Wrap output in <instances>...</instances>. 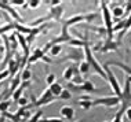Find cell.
Returning a JSON list of instances; mask_svg holds the SVG:
<instances>
[{"mask_svg": "<svg viewBox=\"0 0 131 122\" xmlns=\"http://www.w3.org/2000/svg\"><path fill=\"white\" fill-rule=\"evenodd\" d=\"M95 18H98V14H77V15H73L70 17V18H68L63 22V25L66 26H73V25H79L80 22H83V21H93Z\"/></svg>", "mask_w": 131, "mask_h": 122, "instance_id": "3", "label": "cell"}, {"mask_svg": "<svg viewBox=\"0 0 131 122\" xmlns=\"http://www.w3.org/2000/svg\"><path fill=\"white\" fill-rule=\"evenodd\" d=\"M104 66H116V67H120L123 71L126 73L127 77H131V66H128L127 63H124V62H119V60H108L105 62Z\"/></svg>", "mask_w": 131, "mask_h": 122, "instance_id": "11", "label": "cell"}, {"mask_svg": "<svg viewBox=\"0 0 131 122\" xmlns=\"http://www.w3.org/2000/svg\"><path fill=\"white\" fill-rule=\"evenodd\" d=\"M26 122H28V121H26Z\"/></svg>", "mask_w": 131, "mask_h": 122, "instance_id": "39", "label": "cell"}, {"mask_svg": "<svg viewBox=\"0 0 131 122\" xmlns=\"http://www.w3.org/2000/svg\"><path fill=\"white\" fill-rule=\"evenodd\" d=\"M40 3H41L40 0H30V2H28V6H29L30 8H37Z\"/></svg>", "mask_w": 131, "mask_h": 122, "instance_id": "30", "label": "cell"}, {"mask_svg": "<svg viewBox=\"0 0 131 122\" xmlns=\"http://www.w3.org/2000/svg\"><path fill=\"white\" fill-rule=\"evenodd\" d=\"M41 117H43V111H41V110H37L36 113H35V115H32L30 119L28 121V122H39Z\"/></svg>", "mask_w": 131, "mask_h": 122, "instance_id": "26", "label": "cell"}, {"mask_svg": "<svg viewBox=\"0 0 131 122\" xmlns=\"http://www.w3.org/2000/svg\"><path fill=\"white\" fill-rule=\"evenodd\" d=\"M10 106H11V102H8V100H3V102H0V113L2 114L7 113V110H8Z\"/></svg>", "mask_w": 131, "mask_h": 122, "instance_id": "25", "label": "cell"}, {"mask_svg": "<svg viewBox=\"0 0 131 122\" xmlns=\"http://www.w3.org/2000/svg\"><path fill=\"white\" fill-rule=\"evenodd\" d=\"M39 122H63L61 118H46V119H41V121H39Z\"/></svg>", "mask_w": 131, "mask_h": 122, "instance_id": "31", "label": "cell"}, {"mask_svg": "<svg viewBox=\"0 0 131 122\" xmlns=\"http://www.w3.org/2000/svg\"><path fill=\"white\" fill-rule=\"evenodd\" d=\"M48 89L51 90L52 96H54V97H57V99H58V96L61 95V92L63 90L62 85H61V84H59V82H57V81H55L54 84H52V85H50V86H48Z\"/></svg>", "mask_w": 131, "mask_h": 122, "instance_id": "16", "label": "cell"}, {"mask_svg": "<svg viewBox=\"0 0 131 122\" xmlns=\"http://www.w3.org/2000/svg\"><path fill=\"white\" fill-rule=\"evenodd\" d=\"M44 56V52L41 48H35V51L29 55V59H28V66L32 63H36L37 60H40L41 58Z\"/></svg>", "mask_w": 131, "mask_h": 122, "instance_id": "14", "label": "cell"}, {"mask_svg": "<svg viewBox=\"0 0 131 122\" xmlns=\"http://www.w3.org/2000/svg\"><path fill=\"white\" fill-rule=\"evenodd\" d=\"M102 69H104V71L106 73V75H108V81H109V84H111V88L115 90L116 96L120 97V96H122V88H120L117 80H116V75L113 74L112 70L108 67V66H102Z\"/></svg>", "mask_w": 131, "mask_h": 122, "instance_id": "6", "label": "cell"}, {"mask_svg": "<svg viewBox=\"0 0 131 122\" xmlns=\"http://www.w3.org/2000/svg\"><path fill=\"white\" fill-rule=\"evenodd\" d=\"M101 8H102V17H104V21H105V29H106V33H108V39L106 40H113L112 14H111V11H109L106 2H101Z\"/></svg>", "mask_w": 131, "mask_h": 122, "instance_id": "2", "label": "cell"}, {"mask_svg": "<svg viewBox=\"0 0 131 122\" xmlns=\"http://www.w3.org/2000/svg\"><path fill=\"white\" fill-rule=\"evenodd\" d=\"M126 14H131V2H128L126 6Z\"/></svg>", "mask_w": 131, "mask_h": 122, "instance_id": "34", "label": "cell"}, {"mask_svg": "<svg viewBox=\"0 0 131 122\" xmlns=\"http://www.w3.org/2000/svg\"><path fill=\"white\" fill-rule=\"evenodd\" d=\"M120 45V41H115V40H106L105 44H97L94 47V51H98V52H102V54H105V52H109V51H117Z\"/></svg>", "mask_w": 131, "mask_h": 122, "instance_id": "8", "label": "cell"}, {"mask_svg": "<svg viewBox=\"0 0 131 122\" xmlns=\"http://www.w3.org/2000/svg\"><path fill=\"white\" fill-rule=\"evenodd\" d=\"M24 3H25V2H24V0H11V2H8V4L10 6H24Z\"/></svg>", "mask_w": 131, "mask_h": 122, "instance_id": "33", "label": "cell"}, {"mask_svg": "<svg viewBox=\"0 0 131 122\" xmlns=\"http://www.w3.org/2000/svg\"><path fill=\"white\" fill-rule=\"evenodd\" d=\"M86 81V80H84L83 77H81L80 74H77V75H75V77H73L72 80H70V82L72 84H75V85H83V82Z\"/></svg>", "mask_w": 131, "mask_h": 122, "instance_id": "27", "label": "cell"}, {"mask_svg": "<svg viewBox=\"0 0 131 122\" xmlns=\"http://www.w3.org/2000/svg\"><path fill=\"white\" fill-rule=\"evenodd\" d=\"M83 58H84V51H81L80 48H69L68 54H66L62 59L54 62V63H62V62H65V60H73L75 63H79V62L83 60Z\"/></svg>", "mask_w": 131, "mask_h": 122, "instance_id": "4", "label": "cell"}, {"mask_svg": "<svg viewBox=\"0 0 131 122\" xmlns=\"http://www.w3.org/2000/svg\"><path fill=\"white\" fill-rule=\"evenodd\" d=\"M77 104L84 110H88L90 107H93V100H77Z\"/></svg>", "mask_w": 131, "mask_h": 122, "instance_id": "24", "label": "cell"}, {"mask_svg": "<svg viewBox=\"0 0 131 122\" xmlns=\"http://www.w3.org/2000/svg\"><path fill=\"white\" fill-rule=\"evenodd\" d=\"M18 104H19V107H25V106H28V99L26 97H19V100H18Z\"/></svg>", "mask_w": 131, "mask_h": 122, "instance_id": "32", "label": "cell"}, {"mask_svg": "<svg viewBox=\"0 0 131 122\" xmlns=\"http://www.w3.org/2000/svg\"><path fill=\"white\" fill-rule=\"evenodd\" d=\"M70 96H72V95H70V92H69V90H68V89H63L62 92H61V95L58 96V99H62V100H69V99H70Z\"/></svg>", "mask_w": 131, "mask_h": 122, "instance_id": "28", "label": "cell"}, {"mask_svg": "<svg viewBox=\"0 0 131 122\" xmlns=\"http://www.w3.org/2000/svg\"><path fill=\"white\" fill-rule=\"evenodd\" d=\"M83 50H84V58H86V62L88 63V66H90V69H94V71L97 73V74H100L104 80H108V75H106V73L104 71V69L101 67V65L98 63L97 59L94 58L93 50L90 48V45H86Z\"/></svg>", "mask_w": 131, "mask_h": 122, "instance_id": "1", "label": "cell"}, {"mask_svg": "<svg viewBox=\"0 0 131 122\" xmlns=\"http://www.w3.org/2000/svg\"><path fill=\"white\" fill-rule=\"evenodd\" d=\"M77 74H80L79 67H77L76 65H72V66H69V67H66L65 70H63V80H66V82H70V80Z\"/></svg>", "mask_w": 131, "mask_h": 122, "instance_id": "12", "label": "cell"}, {"mask_svg": "<svg viewBox=\"0 0 131 122\" xmlns=\"http://www.w3.org/2000/svg\"><path fill=\"white\" fill-rule=\"evenodd\" d=\"M77 122H84V121H83V119H80V121H77Z\"/></svg>", "mask_w": 131, "mask_h": 122, "instance_id": "38", "label": "cell"}, {"mask_svg": "<svg viewBox=\"0 0 131 122\" xmlns=\"http://www.w3.org/2000/svg\"><path fill=\"white\" fill-rule=\"evenodd\" d=\"M55 99H57V97L52 96L51 90L47 88L43 93H41V96L39 97L37 100H35V102L32 103L30 106H32V107H41V106H44V104H50V103H52Z\"/></svg>", "mask_w": 131, "mask_h": 122, "instance_id": "7", "label": "cell"}, {"mask_svg": "<svg viewBox=\"0 0 131 122\" xmlns=\"http://www.w3.org/2000/svg\"><path fill=\"white\" fill-rule=\"evenodd\" d=\"M59 113H61V115H62L63 119H66V121H72L73 117H75V109H73L72 106H63V107H61Z\"/></svg>", "mask_w": 131, "mask_h": 122, "instance_id": "13", "label": "cell"}, {"mask_svg": "<svg viewBox=\"0 0 131 122\" xmlns=\"http://www.w3.org/2000/svg\"><path fill=\"white\" fill-rule=\"evenodd\" d=\"M119 104H120V97H117V96H106V97H100V99L93 100V107L94 106L116 107Z\"/></svg>", "mask_w": 131, "mask_h": 122, "instance_id": "5", "label": "cell"}, {"mask_svg": "<svg viewBox=\"0 0 131 122\" xmlns=\"http://www.w3.org/2000/svg\"><path fill=\"white\" fill-rule=\"evenodd\" d=\"M22 58L21 55H15V58L11 59L8 62V73H10V77H15V74L18 73V70L21 69V63H22Z\"/></svg>", "mask_w": 131, "mask_h": 122, "instance_id": "9", "label": "cell"}, {"mask_svg": "<svg viewBox=\"0 0 131 122\" xmlns=\"http://www.w3.org/2000/svg\"><path fill=\"white\" fill-rule=\"evenodd\" d=\"M123 14H124V10H123V7H120V6H115V7L112 8V15L116 18V21L122 18Z\"/></svg>", "mask_w": 131, "mask_h": 122, "instance_id": "20", "label": "cell"}, {"mask_svg": "<svg viewBox=\"0 0 131 122\" xmlns=\"http://www.w3.org/2000/svg\"><path fill=\"white\" fill-rule=\"evenodd\" d=\"M14 29L17 30V33H21V34H29L32 32V29L29 26H24V25L17 23V22H14Z\"/></svg>", "mask_w": 131, "mask_h": 122, "instance_id": "18", "label": "cell"}, {"mask_svg": "<svg viewBox=\"0 0 131 122\" xmlns=\"http://www.w3.org/2000/svg\"><path fill=\"white\" fill-rule=\"evenodd\" d=\"M77 100H91V97L88 96V95H83V96H80Z\"/></svg>", "mask_w": 131, "mask_h": 122, "instance_id": "36", "label": "cell"}, {"mask_svg": "<svg viewBox=\"0 0 131 122\" xmlns=\"http://www.w3.org/2000/svg\"><path fill=\"white\" fill-rule=\"evenodd\" d=\"M62 12H63V8H62V6H61V4H59V6H55V7H52V8L50 10V14H48V15L41 17V18H43V22L46 23L47 21H50V19H54V21H61Z\"/></svg>", "mask_w": 131, "mask_h": 122, "instance_id": "10", "label": "cell"}, {"mask_svg": "<svg viewBox=\"0 0 131 122\" xmlns=\"http://www.w3.org/2000/svg\"><path fill=\"white\" fill-rule=\"evenodd\" d=\"M30 78H32V71H30L29 66H26V67L21 71V80H22V81H30Z\"/></svg>", "mask_w": 131, "mask_h": 122, "instance_id": "21", "label": "cell"}, {"mask_svg": "<svg viewBox=\"0 0 131 122\" xmlns=\"http://www.w3.org/2000/svg\"><path fill=\"white\" fill-rule=\"evenodd\" d=\"M54 82H55V74H52V73H51V74H48L47 77H46V84L50 86V85H52Z\"/></svg>", "mask_w": 131, "mask_h": 122, "instance_id": "29", "label": "cell"}, {"mask_svg": "<svg viewBox=\"0 0 131 122\" xmlns=\"http://www.w3.org/2000/svg\"><path fill=\"white\" fill-rule=\"evenodd\" d=\"M61 51H62V45H52L48 52H50V55L52 58H55V56H58V55L61 54Z\"/></svg>", "mask_w": 131, "mask_h": 122, "instance_id": "23", "label": "cell"}, {"mask_svg": "<svg viewBox=\"0 0 131 122\" xmlns=\"http://www.w3.org/2000/svg\"><path fill=\"white\" fill-rule=\"evenodd\" d=\"M0 122H6V118L3 115H0Z\"/></svg>", "mask_w": 131, "mask_h": 122, "instance_id": "37", "label": "cell"}, {"mask_svg": "<svg viewBox=\"0 0 131 122\" xmlns=\"http://www.w3.org/2000/svg\"><path fill=\"white\" fill-rule=\"evenodd\" d=\"M126 115L128 118V121H131V107H128V109L126 110Z\"/></svg>", "mask_w": 131, "mask_h": 122, "instance_id": "35", "label": "cell"}, {"mask_svg": "<svg viewBox=\"0 0 131 122\" xmlns=\"http://www.w3.org/2000/svg\"><path fill=\"white\" fill-rule=\"evenodd\" d=\"M29 85H30V81H24V82H22V84H21V85L18 86V88H17V90L13 93V96H11L14 102H18V100H19V97H22L21 95H22L24 89H25L26 86H29Z\"/></svg>", "mask_w": 131, "mask_h": 122, "instance_id": "15", "label": "cell"}, {"mask_svg": "<svg viewBox=\"0 0 131 122\" xmlns=\"http://www.w3.org/2000/svg\"><path fill=\"white\" fill-rule=\"evenodd\" d=\"M8 43H10V47H11V51H13V52H15L17 47H18V40H17L15 32H13V34L8 37Z\"/></svg>", "mask_w": 131, "mask_h": 122, "instance_id": "22", "label": "cell"}, {"mask_svg": "<svg viewBox=\"0 0 131 122\" xmlns=\"http://www.w3.org/2000/svg\"><path fill=\"white\" fill-rule=\"evenodd\" d=\"M79 73L81 77H86V75H88V73H90V66H88V63L86 60H81L80 62V66H79Z\"/></svg>", "mask_w": 131, "mask_h": 122, "instance_id": "19", "label": "cell"}, {"mask_svg": "<svg viewBox=\"0 0 131 122\" xmlns=\"http://www.w3.org/2000/svg\"><path fill=\"white\" fill-rule=\"evenodd\" d=\"M81 89H83V92H87V93H94V92H98V89L94 86V84L90 81V80H86V81L83 82V85H81Z\"/></svg>", "mask_w": 131, "mask_h": 122, "instance_id": "17", "label": "cell"}]
</instances>
